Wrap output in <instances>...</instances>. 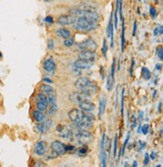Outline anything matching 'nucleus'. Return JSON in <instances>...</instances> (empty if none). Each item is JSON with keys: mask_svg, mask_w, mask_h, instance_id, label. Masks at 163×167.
I'll list each match as a JSON object with an SVG mask.
<instances>
[{"mask_svg": "<svg viewBox=\"0 0 163 167\" xmlns=\"http://www.w3.org/2000/svg\"><path fill=\"white\" fill-rule=\"evenodd\" d=\"M68 119L75 124L76 128L82 130H89L92 126V121L87 117L86 113L78 108H73L67 113Z\"/></svg>", "mask_w": 163, "mask_h": 167, "instance_id": "obj_1", "label": "nucleus"}, {"mask_svg": "<svg viewBox=\"0 0 163 167\" xmlns=\"http://www.w3.org/2000/svg\"><path fill=\"white\" fill-rule=\"evenodd\" d=\"M71 25L77 31H80V32H90V31H93V30L97 29L98 26H99V23L93 22V21H91V20H89L87 18L75 17V20H74V22Z\"/></svg>", "mask_w": 163, "mask_h": 167, "instance_id": "obj_2", "label": "nucleus"}, {"mask_svg": "<svg viewBox=\"0 0 163 167\" xmlns=\"http://www.w3.org/2000/svg\"><path fill=\"white\" fill-rule=\"evenodd\" d=\"M70 15L74 16V17H83V18H87L93 22L99 23L101 16L97 11H92V10H82V9H73L70 11Z\"/></svg>", "mask_w": 163, "mask_h": 167, "instance_id": "obj_3", "label": "nucleus"}, {"mask_svg": "<svg viewBox=\"0 0 163 167\" xmlns=\"http://www.w3.org/2000/svg\"><path fill=\"white\" fill-rule=\"evenodd\" d=\"M93 139V135L88 130H82L78 128L72 129V141H76L77 143L85 145L89 143Z\"/></svg>", "mask_w": 163, "mask_h": 167, "instance_id": "obj_4", "label": "nucleus"}, {"mask_svg": "<svg viewBox=\"0 0 163 167\" xmlns=\"http://www.w3.org/2000/svg\"><path fill=\"white\" fill-rule=\"evenodd\" d=\"M75 46L79 50H91V51H95L98 48L97 42L92 37H88V38L84 39L83 41L77 42L75 44Z\"/></svg>", "mask_w": 163, "mask_h": 167, "instance_id": "obj_5", "label": "nucleus"}, {"mask_svg": "<svg viewBox=\"0 0 163 167\" xmlns=\"http://www.w3.org/2000/svg\"><path fill=\"white\" fill-rule=\"evenodd\" d=\"M56 132H57L59 137H61L63 139H67L69 141H72V129L69 128L68 126L63 125V124H59L56 127Z\"/></svg>", "mask_w": 163, "mask_h": 167, "instance_id": "obj_6", "label": "nucleus"}, {"mask_svg": "<svg viewBox=\"0 0 163 167\" xmlns=\"http://www.w3.org/2000/svg\"><path fill=\"white\" fill-rule=\"evenodd\" d=\"M35 102H36V110L41 111V112H46L47 108H48V102H47V98L45 95L38 93L35 97Z\"/></svg>", "mask_w": 163, "mask_h": 167, "instance_id": "obj_7", "label": "nucleus"}, {"mask_svg": "<svg viewBox=\"0 0 163 167\" xmlns=\"http://www.w3.org/2000/svg\"><path fill=\"white\" fill-rule=\"evenodd\" d=\"M50 149H51V152L54 153L57 157L58 156H61L63 154L66 153V150H65V144L60 142V141H53L51 144H50Z\"/></svg>", "mask_w": 163, "mask_h": 167, "instance_id": "obj_8", "label": "nucleus"}, {"mask_svg": "<svg viewBox=\"0 0 163 167\" xmlns=\"http://www.w3.org/2000/svg\"><path fill=\"white\" fill-rule=\"evenodd\" d=\"M100 91V89H99V86L95 82V81H93V80H91L80 92H83L84 94H86L87 96H89V97H92V96H95L96 94H98V92Z\"/></svg>", "mask_w": 163, "mask_h": 167, "instance_id": "obj_9", "label": "nucleus"}, {"mask_svg": "<svg viewBox=\"0 0 163 167\" xmlns=\"http://www.w3.org/2000/svg\"><path fill=\"white\" fill-rule=\"evenodd\" d=\"M51 127H52V121L51 120H44V121L36 124L35 130L39 134H44V133H47L51 129Z\"/></svg>", "mask_w": 163, "mask_h": 167, "instance_id": "obj_10", "label": "nucleus"}, {"mask_svg": "<svg viewBox=\"0 0 163 167\" xmlns=\"http://www.w3.org/2000/svg\"><path fill=\"white\" fill-rule=\"evenodd\" d=\"M68 99H69L71 102L78 104V103H80V102H83V101L89 100L90 97L87 96L86 94H84V93L80 92V91H75V92H72V93L69 95Z\"/></svg>", "mask_w": 163, "mask_h": 167, "instance_id": "obj_11", "label": "nucleus"}, {"mask_svg": "<svg viewBox=\"0 0 163 167\" xmlns=\"http://www.w3.org/2000/svg\"><path fill=\"white\" fill-rule=\"evenodd\" d=\"M43 69L49 73H52L56 69V62L52 56H49L43 61Z\"/></svg>", "mask_w": 163, "mask_h": 167, "instance_id": "obj_12", "label": "nucleus"}, {"mask_svg": "<svg viewBox=\"0 0 163 167\" xmlns=\"http://www.w3.org/2000/svg\"><path fill=\"white\" fill-rule=\"evenodd\" d=\"M75 20V17L72 16V15H67V14H62V15H59L56 19V22L59 24V25H71Z\"/></svg>", "mask_w": 163, "mask_h": 167, "instance_id": "obj_13", "label": "nucleus"}, {"mask_svg": "<svg viewBox=\"0 0 163 167\" xmlns=\"http://www.w3.org/2000/svg\"><path fill=\"white\" fill-rule=\"evenodd\" d=\"M72 65L76 69H89L90 67L94 65V61H90L86 59H76Z\"/></svg>", "mask_w": 163, "mask_h": 167, "instance_id": "obj_14", "label": "nucleus"}, {"mask_svg": "<svg viewBox=\"0 0 163 167\" xmlns=\"http://www.w3.org/2000/svg\"><path fill=\"white\" fill-rule=\"evenodd\" d=\"M106 134L103 135L101 141V167H107V154H106Z\"/></svg>", "mask_w": 163, "mask_h": 167, "instance_id": "obj_15", "label": "nucleus"}, {"mask_svg": "<svg viewBox=\"0 0 163 167\" xmlns=\"http://www.w3.org/2000/svg\"><path fill=\"white\" fill-rule=\"evenodd\" d=\"M33 151H34V153L36 155H39V156L44 155L46 153V151H47V145H46V143L44 141H38V142H36L35 145H34V147H33Z\"/></svg>", "mask_w": 163, "mask_h": 167, "instance_id": "obj_16", "label": "nucleus"}, {"mask_svg": "<svg viewBox=\"0 0 163 167\" xmlns=\"http://www.w3.org/2000/svg\"><path fill=\"white\" fill-rule=\"evenodd\" d=\"M77 106H78V109L82 110L83 112H93L96 109V105L89 100H86V101L78 103Z\"/></svg>", "mask_w": 163, "mask_h": 167, "instance_id": "obj_17", "label": "nucleus"}, {"mask_svg": "<svg viewBox=\"0 0 163 167\" xmlns=\"http://www.w3.org/2000/svg\"><path fill=\"white\" fill-rule=\"evenodd\" d=\"M78 58H79V59L90 60V61H95V59L97 58V54H96L95 51H91V50H80V52L78 53Z\"/></svg>", "mask_w": 163, "mask_h": 167, "instance_id": "obj_18", "label": "nucleus"}, {"mask_svg": "<svg viewBox=\"0 0 163 167\" xmlns=\"http://www.w3.org/2000/svg\"><path fill=\"white\" fill-rule=\"evenodd\" d=\"M91 80H92V79H90V78L87 77V76H80V77H78L77 79H75V81H74V87H75V89H76L77 91H82Z\"/></svg>", "mask_w": 163, "mask_h": 167, "instance_id": "obj_19", "label": "nucleus"}, {"mask_svg": "<svg viewBox=\"0 0 163 167\" xmlns=\"http://www.w3.org/2000/svg\"><path fill=\"white\" fill-rule=\"evenodd\" d=\"M113 13L111 14L109 24H108V29H107V36L111 38V47L114 46V36H113V30H114V24H113Z\"/></svg>", "mask_w": 163, "mask_h": 167, "instance_id": "obj_20", "label": "nucleus"}, {"mask_svg": "<svg viewBox=\"0 0 163 167\" xmlns=\"http://www.w3.org/2000/svg\"><path fill=\"white\" fill-rule=\"evenodd\" d=\"M55 35H56L57 37H59V38H63V39H65V38L71 36V32H70V30L67 29V28L60 27V28L56 29V31H55Z\"/></svg>", "mask_w": 163, "mask_h": 167, "instance_id": "obj_21", "label": "nucleus"}, {"mask_svg": "<svg viewBox=\"0 0 163 167\" xmlns=\"http://www.w3.org/2000/svg\"><path fill=\"white\" fill-rule=\"evenodd\" d=\"M77 8H78V9H82V10H92V11H96V9L98 8V5H97L95 2H82Z\"/></svg>", "mask_w": 163, "mask_h": 167, "instance_id": "obj_22", "label": "nucleus"}, {"mask_svg": "<svg viewBox=\"0 0 163 167\" xmlns=\"http://www.w3.org/2000/svg\"><path fill=\"white\" fill-rule=\"evenodd\" d=\"M39 91H40L41 94H43V95H45V96L55 94V90H54L51 86H49V85H47V84H42V85L40 86V88H39Z\"/></svg>", "mask_w": 163, "mask_h": 167, "instance_id": "obj_23", "label": "nucleus"}, {"mask_svg": "<svg viewBox=\"0 0 163 167\" xmlns=\"http://www.w3.org/2000/svg\"><path fill=\"white\" fill-rule=\"evenodd\" d=\"M32 117H33V120H34L36 123H40V122L46 120L45 113H44V112H41V111H38V110L33 111V113H32Z\"/></svg>", "mask_w": 163, "mask_h": 167, "instance_id": "obj_24", "label": "nucleus"}, {"mask_svg": "<svg viewBox=\"0 0 163 167\" xmlns=\"http://www.w3.org/2000/svg\"><path fill=\"white\" fill-rule=\"evenodd\" d=\"M141 76L143 79L145 80H148L151 78V71L146 67V66H143L141 68Z\"/></svg>", "mask_w": 163, "mask_h": 167, "instance_id": "obj_25", "label": "nucleus"}, {"mask_svg": "<svg viewBox=\"0 0 163 167\" xmlns=\"http://www.w3.org/2000/svg\"><path fill=\"white\" fill-rule=\"evenodd\" d=\"M106 103H107L106 97L101 98V101H100V107H99V118H101V117H102V115H103V114H104V112H105Z\"/></svg>", "mask_w": 163, "mask_h": 167, "instance_id": "obj_26", "label": "nucleus"}, {"mask_svg": "<svg viewBox=\"0 0 163 167\" xmlns=\"http://www.w3.org/2000/svg\"><path fill=\"white\" fill-rule=\"evenodd\" d=\"M115 70H116V58H114L113 61H112V65H111V73H110V75H109V77H110L112 84L115 82Z\"/></svg>", "mask_w": 163, "mask_h": 167, "instance_id": "obj_27", "label": "nucleus"}, {"mask_svg": "<svg viewBox=\"0 0 163 167\" xmlns=\"http://www.w3.org/2000/svg\"><path fill=\"white\" fill-rule=\"evenodd\" d=\"M125 48V24L124 20H122V35H121V50L124 51Z\"/></svg>", "mask_w": 163, "mask_h": 167, "instance_id": "obj_28", "label": "nucleus"}, {"mask_svg": "<svg viewBox=\"0 0 163 167\" xmlns=\"http://www.w3.org/2000/svg\"><path fill=\"white\" fill-rule=\"evenodd\" d=\"M74 44H75V42H74V38L72 36H69V37L63 39V45L66 47H71Z\"/></svg>", "mask_w": 163, "mask_h": 167, "instance_id": "obj_29", "label": "nucleus"}, {"mask_svg": "<svg viewBox=\"0 0 163 167\" xmlns=\"http://www.w3.org/2000/svg\"><path fill=\"white\" fill-rule=\"evenodd\" d=\"M156 54H157V56H158V58L160 60H163V46L161 44L157 46V48H156Z\"/></svg>", "mask_w": 163, "mask_h": 167, "instance_id": "obj_30", "label": "nucleus"}, {"mask_svg": "<svg viewBox=\"0 0 163 167\" xmlns=\"http://www.w3.org/2000/svg\"><path fill=\"white\" fill-rule=\"evenodd\" d=\"M129 139H130V132H128V134H127V137H126V140H125V142H124V144H123V147H122L120 156H123V155H124L125 150H126V147H127V144H128V142H129Z\"/></svg>", "mask_w": 163, "mask_h": 167, "instance_id": "obj_31", "label": "nucleus"}, {"mask_svg": "<svg viewBox=\"0 0 163 167\" xmlns=\"http://www.w3.org/2000/svg\"><path fill=\"white\" fill-rule=\"evenodd\" d=\"M47 110H48V115H49V116H54L55 113H56V111H57V106H56V104H55V105H51L49 108H47Z\"/></svg>", "mask_w": 163, "mask_h": 167, "instance_id": "obj_32", "label": "nucleus"}, {"mask_svg": "<svg viewBox=\"0 0 163 167\" xmlns=\"http://www.w3.org/2000/svg\"><path fill=\"white\" fill-rule=\"evenodd\" d=\"M162 33H163V27H162V25H159V26L155 27V29H154V31H153L154 36L162 35Z\"/></svg>", "mask_w": 163, "mask_h": 167, "instance_id": "obj_33", "label": "nucleus"}, {"mask_svg": "<svg viewBox=\"0 0 163 167\" xmlns=\"http://www.w3.org/2000/svg\"><path fill=\"white\" fill-rule=\"evenodd\" d=\"M124 95H125V89L121 92V115H124Z\"/></svg>", "mask_w": 163, "mask_h": 167, "instance_id": "obj_34", "label": "nucleus"}, {"mask_svg": "<svg viewBox=\"0 0 163 167\" xmlns=\"http://www.w3.org/2000/svg\"><path fill=\"white\" fill-rule=\"evenodd\" d=\"M149 13H150V15H151V17L152 18H155L156 16H157V10H156V8L153 6V5H151L150 7H149Z\"/></svg>", "mask_w": 163, "mask_h": 167, "instance_id": "obj_35", "label": "nucleus"}, {"mask_svg": "<svg viewBox=\"0 0 163 167\" xmlns=\"http://www.w3.org/2000/svg\"><path fill=\"white\" fill-rule=\"evenodd\" d=\"M107 51H108V44H107V40L104 39L103 40V47H102V53L104 56L107 55Z\"/></svg>", "mask_w": 163, "mask_h": 167, "instance_id": "obj_36", "label": "nucleus"}, {"mask_svg": "<svg viewBox=\"0 0 163 167\" xmlns=\"http://www.w3.org/2000/svg\"><path fill=\"white\" fill-rule=\"evenodd\" d=\"M47 48L49 50H52L54 48V40L52 38H48L47 39Z\"/></svg>", "mask_w": 163, "mask_h": 167, "instance_id": "obj_37", "label": "nucleus"}, {"mask_svg": "<svg viewBox=\"0 0 163 167\" xmlns=\"http://www.w3.org/2000/svg\"><path fill=\"white\" fill-rule=\"evenodd\" d=\"M117 142H118V135H115V139H114V147H113V149H114V152H113L114 157L117 156Z\"/></svg>", "mask_w": 163, "mask_h": 167, "instance_id": "obj_38", "label": "nucleus"}, {"mask_svg": "<svg viewBox=\"0 0 163 167\" xmlns=\"http://www.w3.org/2000/svg\"><path fill=\"white\" fill-rule=\"evenodd\" d=\"M149 130V125L148 124H144L143 126H141V133H143L144 135H146L148 133Z\"/></svg>", "mask_w": 163, "mask_h": 167, "instance_id": "obj_39", "label": "nucleus"}, {"mask_svg": "<svg viewBox=\"0 0 163 167\" xmlns=\"http://www.w3.org/2000/svg\"><path fill=\"white\" fill-rule=\"evenodd\" d=\"M44 22H46V23H49V24H51V23H53L54 22V19H53V17L52 16H46L45 18H44Z\"/></svg>", "mask_w": 163, "mask_h": 167, "instance_id": "obj_40", "label": "nucleus"}, {"mask_svg": "<svg viewBox=\"0 0 163 167\" xmlns=\"http://www.w3.org/2000/svg\"><path fill=\"white\" fill-rule=\"evenodd\" d=\"M33 167H46L45 166V164L43 163V162H41V161H35L34 162V164H33Z\"/></svg>", "mask_w": 163, "mask_h": 167, "instance_id": "obj_41", "label": "nucleus"}, {"mask_svg": "<svg viewBox=\"0 0 163 167\" xmlns=\"http://www.w3.org/2000/svg\"><path fill=\"white\" fill-rule=\"evenodd\" d=\"M138 151L140 152L142 149H144L145 148V146H146V144L144 143V142H142V141H138Z\"/></svg>", "mask_w": 163, "mask_h": 167, "instance_id": "obj_42", "label": "nucleus"}, {"mask_svg": "<svg viewBox=\"0 0 163 167\" xmlns=\"http://www.w3.org/2000/svg\"><path fill=\"white\" fill-rule=\"evenodd\" d=\"M137 126V123H136V118L134 115H132V123H131V128L134 129L135 127Z\"/></svg>", "mask_w": 163, "mask_h": 167, "instance_id": "obj_43", "label": "nucleus"}, {"mask_svg": "<svg viewBox=\"0 0 163 167\" xmlns=\"http://www.w3.org/2000/svg\"><path fill=\"white\" fill-rule=\"evenodd\" d=\"M157 156H158V154H157L156 152L152 151V152L150 153V156H149V158H150V159H152V160H154V159H156V158H157Z\"/></svg>", "mask_w": 163, "mask_h": 167, "instance_id": "obj_44", "label": "nucleus"}, {"mask_svg": "<svg viewBox=\"0 0 163 167\" xmlns=\"http://www.w3.org/2000/svg\"><path fill=\"white\" fill-rule=\"evenodd\" d=\"M78 153H79V155H85V154H87V147H83L82 149H79V151H78Z\"/></svg>", "mask_w": 163, "mask_h": 167, "instance_id": "obj_45", "label": "nucleus"}, {"mask_svg": "<svg viewBox=\"0 0 163 167\" xmlns=\"http://www.w3.org/2000/svg\"><path fill=\"white\" fill-rule=\"evenodd\" d=\"M149 161H150L149 154H148V153H146V154H145V158H144V164H145V165H147V164L149 163Z\"/></svg>", "mask_w": 163, "mask_h": 167, "instance_id": "obj_46", "label": "nucleus"}, {"mask_svg": "<svg viewBox=\"0 0 163 167\" xmlns=\"http://www.w3.org/2000/svg\"><path fill=\"white\" fill-rule=\"evenodd\" d=\"M42 81L45 82V84H47V85H48V84H52V80H51L50 78H48V77H43V78H42Z\"/></svg>", "mask_w": 163, "mask_h": 167, "instance_id": "obj_47", "label": "nucleus"}, {"mask_svg": "<svg viewBox=\"0 0 163 167\" xmlns=\"http://www.w3.org/2000/svg\"><path fill=\"white\" fill-rule=\"evenodd\" d=\"M136 30H137V21H135L133 25V36L136 35Z\"/></svg>", "mask_w": 163, "mask_h": 167, "instance_id": "obj_48", "label": "nucleus"}, {"mask_svg": "<svg viewBox=\"0 0 163 167\" xmlns=\"http://www.w3.org/2000/svg\"><path fill=\"white\" fill-rule=\"evenodd\" d=\"M134 64H135V61H134V60H132V62H131V66H130V74H131V75L133 74V68H134Z\"/></svg>", "mask_w": 163, "mask_h": 167, "instance_id": "obj_49", "label": "nucleus"}, {"mask_svg": "<svg viewBox=\"0 0 163 167\" xmlns=\"http://www.w3.org/2000/svg\"><path fill=\"white\" fill-rule=\"evenodd\" d=\"M155 69H156V70H157V69L161 70V69H162V64H161V63H159V64L157 63V64H156V66H155Z\"/></svg>", "mask_w": 163, "mask_h": 167, "instance_id": "obj_50", "label": "nucleus"}, {"mask_svg": "<svg viewBox=\"0 0 163 167\" xmlns=\"http://www.w3.org/2000/svg\"><path fill=\"white\" fill-rule=\"evenodd\" d=\"M101 76H102V78H104V77H105V75H104V68H103V66H102V68H101Z\"/></svg>", "mask_w": 163, "mask_h": 167, "instance_id": "obj_51", "label": "nucleus"}, {"mask_svg": "<svg viewBox=\"0 0 163 167\" xmlns=\"http://www.w3.org/2000/svg\"><path fill=\"white\" fill-rule=\"evenodd\" d=\"M161 107H162V102L159 103V108H158V109H159V112H161Z\"/></svg>", "mask_w": 163, "mask_h": 167, "instance_id": "obj_52", "label": "nucleus"}, {"mask_svg": "<svg viewBox=\"0 0 163 167\" xmlns=\"http://www.w3.org/2000/svg\"><path fill=\"white\" fill-rule=\"evenodd\" d=\"M133 167H137V161H134V162H133Z\"/></svg>", "mask_w": 163, "mask_h": 167, "instance_id": "obj_53", "label": "nucleus"}, {"mask_svg": "<svg viewBox=\"0 0 163 167\" xmlns=\"http://www.w3.org/2000/svg\"><path fill=\"white\" fill-rule=\"evenodd\" d=\"M62 167H70V164H65V165L62 166Z\"/></svg>", "mask_w": 163, "mask_h": 167, "instance_id": "obj_54", "label": "nucleus"}, {"mask_svg": "<svg viewBox=\"0 0 163 167\" xmlns=\"http://www.w3.org/2000/svg\"><path fill=\"white\" fill-rule=\"evenodd\" d=\"M44 2H49V1H52V0H43Z\"/></svg>", "mask_w": 163, "mask_h": 167, "instance_id": "obj_55", "label": "nucleus"}, {"mask_svg": "<svg viewBox=\"0 0 163 167\" xmlns=\"http://www.w3.org/2000/svg\"><path fill=\"white\" fill-rule=\"evenodd\" d=\"M156 167H161V165H160V164H159V165H157V166H156Z\"/></svg>", "mask_w": 163, "mask_h": 167, "instance_id": "obj_56", "label": "nucleus"}, {"mask_svg": "<svg viewBox=\"0 0 163 167\" xmlns=\"http://www.w3.org/2000/svg\"><path fill=\"white\" fill-rule=\"evenodd\" d=\"M1 57H2V53L0 52V58H1Z\"/></svg>", "mask_w": 163, "mask_h": 167, "instance_id": "obj_57", "label": "nucleus"}]
</instances>
